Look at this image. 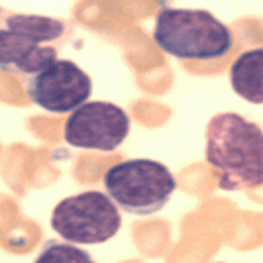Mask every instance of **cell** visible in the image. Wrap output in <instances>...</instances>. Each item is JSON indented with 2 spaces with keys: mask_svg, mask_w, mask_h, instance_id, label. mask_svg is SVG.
I'll return each instance as SVG.
<instances>
[{
  "mask_svg": "<svg viewBox=\"0 0 263 263\" xmlns=\"http://www.w3.org/2000/svg\"><path fill=\"white\" fill-rule=\"evenodd\" d=\"M75 33L63 18L24 14L0 6V71L30 77L55 59Z\"/></svg>",
  "mask_w": 263,
  "mask_h": 263,
  "instance_id": "cell-1",
  "label": "cell"
},
{
  "mask_svg": "<svg viewBox=\"0 0 263 263\" xmlns=\"http://www.w3.org/2000/svg\"><path fill=\"white\" fill-rule=\"evenodd\" d=\"M206 161L222 191L263 186V130L236 112L212 116L206 126Z\"/></svg>",
  "mask_w": 263,
  "mask_h": 263,
  "instance_id": "cell-2",
  "label": "cell"
},
{
  "mask_svg": "<svg viewBox=\"0 0 263 263\" xmlns=\"http://www.w3.org/2000/svg\"><path fill=\"white\" fill-rule=\"evenodd\" d=\"M154 42L177 59L216 61L230 53L234 37L212 12L167 6L155 18Z\"/></svg>",
  "mask_w": 263,
  "mask_h": 263,
  "instance_id": "cell-3",
  "label": "cell"
},
{
  "mask_svg": "<svg viewBox=\"0 0 263 263\" xmlns=\"http://www.w3.org/2000/svg\"><path fill=\"white\" fill-rule=\"evenodd\" d=\"M102 183L116 206L136 216L159 212L177 189L173 173L154 159H128L112 165Z\"/></svg>",
  "mask_w": 263,
  "mask_h": 263,
  "instance_id": "cell-4",
  "label": "cell"
},
{
  "mask_svg": "<svg viewBox=\"0 0 263 263\" xmlns=\"http://www.w3.org/2000/svg\"><path fill=\"white\" fill-rule=\"evenodd\" d=\"M120 226V209L100 191H85L63 198L51 212L53 232L71 243H104L118 234Z\"/></svg>",
  "mask_w": 263,
  "mask_h": 263,
  "instance_id": "cell-5",
  "label": "cell"
},
{
  "mask_svg": "<svg viewBox=\"0 0 263 263\" xmlns=\"http://www.w3.org/2000/svg\"><path fill=\"white\" fill-rule=\"evenodd\" d=\"M26 92L40 108L67 114L83 106L92 92V81L75 61L55 59L53 63L24 79Z\"/></svg>",
  "mask_w": 263,
  "mask_h": 263,
  "instance_id": "cell-6",
  "label": "cell"
},
{
  "mask_svg": "<svg viewBox=\"0 0 263 263\" xmlns=\"http://www.w3.org/2000/svg\"><path fill=\"white\" fill-rule=\"evenodd\" d=\"M130 134L126 110L114 102L92 100L69 114L63 138L69 145L81 149L114 152Z\"/></svg>",
  "mask_w": 263,
  "mask_h": 263,
  "instance_id": "cell-7",
  "label": "cell"
},
{
  "mask_svg": "<svg viewBox=\"0 0 263 263\" xmlns=\"http://www.w3.org/2000/svg\"><path fill=\"white\" fill-rule=\"evenodd\" d=\"M234 92L252 104H263V47H253L236 57L230 67Z\"/></svg>",
  "mask_w": 263,
  "mask_h": 263,
  "instance_id": "cell-8",
  "label": "cell"
},
{
  "mask_svg": "<svg viewBox=\"0 0 263 263\" xmlns=\"http://www.w3.org/2000/svg\"><path fill=\"white\" fill-rule=\"evenodd\" d=\"M33 263H97L71 241H47Z\"/></svg>",
  "mask_w": 263,
  "mask_h": 263,
  "instance_id": "cell-9",
  "label": "cell"
}]
</instances>
